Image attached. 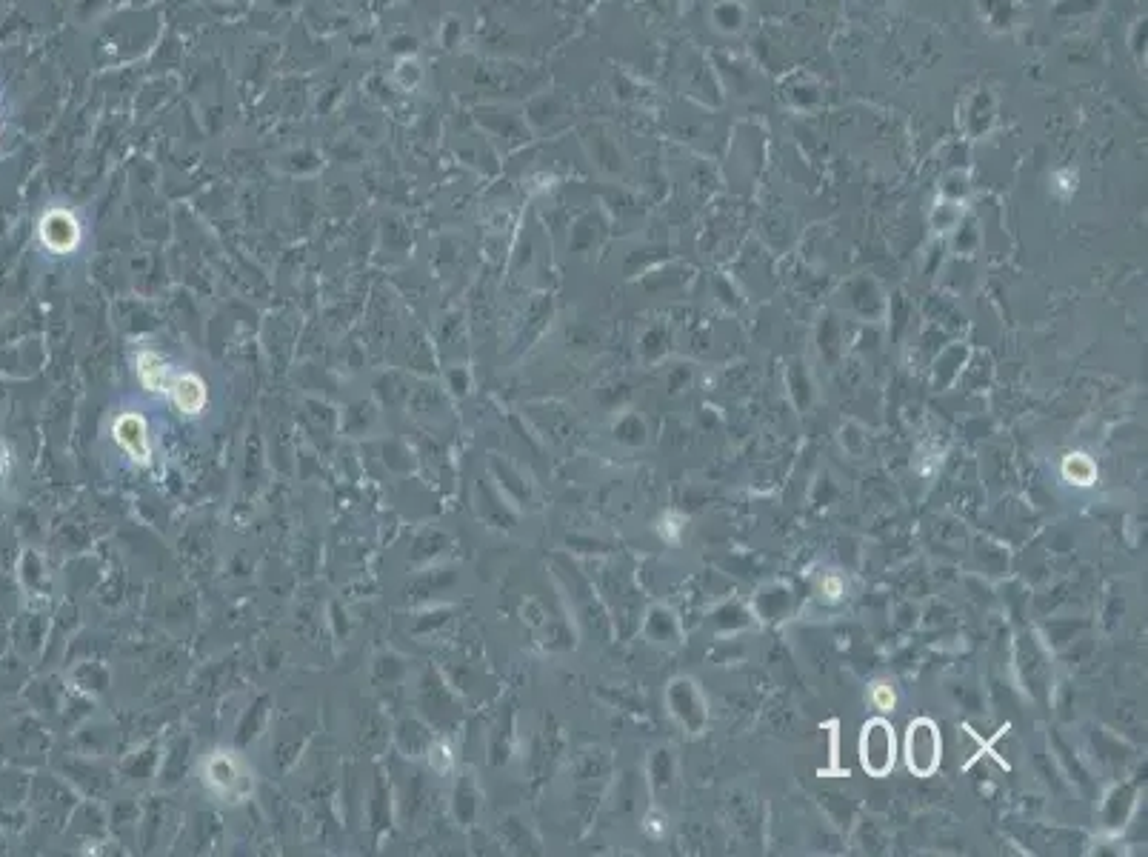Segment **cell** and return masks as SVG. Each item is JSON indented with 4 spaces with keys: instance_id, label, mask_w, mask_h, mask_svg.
I'll return each mask as SVG.
<instances>
[{
    "instance_id": "9",
    "label": "cell",
    "mask_w": 1148,
    "mask_h": 857,
    "mask_svg": "<svg viewBox=\"0 0 1148 857\" xmlns=\"http://www.w3.org/2000/svg\"><path fill=\"white\" fill-rule=\"evenodd\" d=\"M1074 186H1077V178H1074L1071 172H1057V175H1054V192L1069 195V192H1074Z\"/></svg>"
},
{
    "instance_id": "4",
    "label": "cell",
    "mask_w": 1148,
    "mask_h": 857,
    "mask_svg": "<svg viewBox=\"0 0 1148 857\" xmlns=\"http://www.w3.org/2000/svg\"><path fill=\"white\" fill-rule=\"evenodd\" d=\"M38 235L40 243H43L52 255H69V252L78 249L80 223L69 209L52 206V209H46L43 218H40Z\"/></svg>"
},
{
    "instance_id": "8",
    "label": "cell",
    "mask_w": 1148,
    "mask_h": 857,
    "mask_svg": "<svg viewBox=\"0 0 1148 857\" xmlns=\"http://www.w3.org/2000/svg\"><path fill=\"white\" fill-rule=\"evenodd\" d=\"M871 700H874V706H877V709H891V706H894V692H891V689H886V686L880 683V686H874Z\"/></svg>"
},
{
    "instance_id": "2",
    "label": "cell",
    "mask_w": 1148,
    "mask_h": 857,
    "mask_svg": "<svg viewBox=\"0 0 1148 857\" xmlns=\"http://www.w3.org/2000/svg\"><path fill=\"white\" fill-rule=\"evenodd\" d=\"M940 755H943L940 729L929 718L911 720L906 732V766L917 778H929L940 766Z\"/></svg>"
},
{
    "instance_id": "1",
    "label": "cell",
    "mask_w": 1148,
    "mask_h": 857,
    "mask_svg": "<svg viewBox=\"0 0 1148 857\" xmlns=\"http://www.w3.org/2000/svg\"><path fill=\"white\" fill-rule=\"evenodd\" d=\"M897 760V740L889 720L874 718L860 732V763L871 778H886Z\"/></svg>"
},
{
    "instance_id": "7",
    "label": "cell",
    "mask_w": 1148,
    "mask_h": 857,
    "mask_svg": "<svg viewBox=\"0 0 1148 857\" xmlns=\"http://www.w3.org/2000/svg\"><path fill=\"white\" fill-rule=\"evenodd\" d=\"M138 375L140 380H143V386L152 389V392H169V383L175 378V375L169 372V366H166L155 352H143V355H140Z\"/></svg>"
},
{
    "instance_id": "6",
    "label": "cell",
    "mask_w": 1148,
    "mask_h": 857,
    "mask_svg": "<svg viewBox=\"0 0 1148 857\" xmlns=\"http://www.w3.org/2000/svg\"><path fill=\"white\" fill-rule=\"evenodd\" d=\"M169 395L175 398L180 412L198 415L200 409L206 406V383L198 375H175L172 383H169Z\"/></svg>"
},
{
    "instance_id": "5",
    "label": "cell",
    "mask_w": 1148,
    "mask_h": 857,
    "mask_svg": "<svg viewBox=\"0 0 1148 857\" xmlns=\"http://www.w3.org/2000/svg\"><path fill=\"white\" fill-rule=\"evenodd\" d=\"M115 440L123 446V452L129 458L140 460V463H149V458H152L149 429H146V420L140 415H120L118 423H115Z\"/></svg>"
},
{
    "instance_id": "3",
    "label": "cell",
    "mask_w": 1148,
    "mask_h": 857,
    "mask_svg": "<svg viewBox=\"0 0 1148 857\" xmlns=\"http://www.w3.org/2000/svg\"><path fill=\"white\" fill-rule=\"evenodd\" d=\"M203 783L220 800H238L249 792V775H246L243 763L226 752H215L203 763Z\"/></svg>"
}]
</instances>
